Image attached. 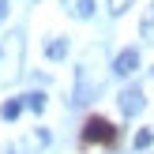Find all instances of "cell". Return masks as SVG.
Here are the masks:
<instances>
[{
  "instance_id": "cell-9",
  "label": "cell",
  "mask_w": 154,
  "mask_h": 154,
  "mask_svg": "<svg viewBox=\"0 0 154 154\" xmlns=\"http://www.w3.org/2000/svg\"><path fill=\"white\" fill-rule=\"evenodd\" d=\"M128 8H132V0H109V11H113V15L128 11Z\"/></svg>"
},
{
  "instance_id": "cell-1",
  "label": "cell",
  "mask_w": 154,
  "mask_h": 154,
  "mask_svg": "<svg viewBox=\"0 0 154 154\" xmlns=\"http://www.w3.org/2000/svg\"><path fill=\"white\" fill-rule=\"evenodd\" d=\"M113 143H117V128H113V120L87 117V124H83V132H79V147H113Z\"/></svg>"
},
{
  "instance_id": "cell-3",
  "label": "cell",
  "mask_w": 154,
  "mask_h": 154,
  "mask_svg": "<svg viewBox=\"0 0 154 154\" xmlns=\"http://www.w3.org/2000/svg\"><path fill=\"white\" fill-rule=\"evenodd\" d=\"M135 68H139V53H135V49H124L117 60H113V72H117V75H132Z\"/></svg>"
},
{
  "instance_id": "cell-10",
  "label": "cell",
  "mask_w": 154,
  "mask_h": 154,
  "mask_svg": "<svg viewBox=\"0 0 154 154\" xmlns=\"http://www.w3.org/2000/svg\"><path fill=\"white\" fill-rule=\"evenodd\" d=\"M64 53H68V45H64V42H53V45H49V57H53V60H60Z\"/></svg>"
},
{
  "instance_id": "cell-8",
  "label": "cell",
  "mask_w": 154,
  "mask_h": 154,
  "mask_svg": "<svg viewBox=\"0 0 154 154\" xmlns=\"http://www.w3.org/2000/svg\"><path fill=\"white\" fill-rule=\"evenodd\" d=\"M26 105H30L34 113H42V109H45V94H30V98H26Z\"/></svg>"
},
{
  "instance_id": "cell-7",
  "label": "cell",
  "mask_w": 154,
  "mask_h": 154,
  "mask_svg": "<svg viewBox=\"0 0 154 154\" xmlns=\"http://www.w3.org/2000/svg\"><path fill=\"white\" fill-rule=\"evenodd\" d=\"M150 143H154V132H147V128H143V132L135 135V147L143 150V147H150Z\"/></svg>"
},
{
  "instance_id": "cell-5",
  "label": "cell",
  "mask_w": 154,
  "mask_h": 154,
  "mask_svg": "<svg viewBox=\"0 0 154 154\" xmlns=\"http://www.w3.org/2000/svg\"><path fill=\"white\" fill-rule=\"evenodd\" d=\"M19 113H23V102H19V98H11V102H4V109H0V117H4V120H15Z\"/></svg>"
},
{
  "instance_id": "cell-11",
  "label": "cell",
  "mask_w": 154,
  "mask_h": 154,
  "mask_svg": "<svg viewBox=\"0 0 154 154\" xmlns=\"http://www.w3.org/2000/svg\"><path fill=\"white\" fill-rule=\"evenodd\" d=\"M4 15H8V0H0V19H4Z\"/></svg>"
},
{
  "instance_id": "cell-2",
  "label": "cell",
  "mask_w": 154,
  "mask_h": 154,
  "mask_svg": "<svg viewBox=\"0 0 154 154\" xmlns=\"http://www.w3.org/2000/svg\"><path fill=\"white\" fill-rule=\"evenodd\" d=\"M117 102H120V113H124V117H135V113L147 105V98H143V90H139V87H128V90H120Z\"/></svg>"
},
{
  "instance_id": "cell-6",
  "label": "cell",
  "mask_w": 154,
  "mask_h": 154,
  "mask_svg": "<svg viewBox=\"0 0 154 154\" xmlns=\"http://www.w3.org/2000/svg\"><path fill=\"white\" fill-rule=\"evenodd\" d=\"M139 30H143V38L154 45V8H147V15H143V26H139Z\"/></svg>"
},
{
  "instance_id": "cell-4",
  "label": "cell",
  "mask_w": 154,
  "mask_h": 154,
  "mask_svg": "<svg viewBox=\"0 0 154 154\" xmlns=\"http://www.w3.org/2000/svg\"><path fill=\"white\" fill-rule=\"evenodd\" d=\"M60 4H64L75 19H90V15H94V0H60Z\"/></svg>"
}]
</instances>
